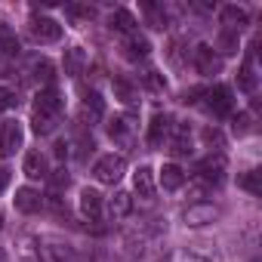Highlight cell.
<instances>
[{
  "label": "cell",
  "mask_w": 262,
  "mask_h": 262,
  "mask_svg": "<svg viewBox=\"0 0 262 262\" xmlns=\"http://www.w3.org/2000/svg\"><path fill=\"white\" fill-rule=\"evenodd\" d=\"M19 40H16V34L13 31H7V28H0V53H7V56H19Z\"/></svg>",
  "instance_id": "4316f807"
},
{
  "label": "cell",
  "mask_w": 262,
  "mask_h": 262,
  "mask_svg": "<svg viewBox=\"0 0 262 262\" xmlns=\"http://www.w3.org/2000/svg\"><path fill=\"white\" fill-rule=\"evenodd\" d=\"M237 185H241V188H247L250 194H259V191H262V185H259V173H256V170L244 173V176L237 179Z\"/></svg>",
  "instance_id": "f546056e"
},
{
  "label": "cell",
  "mask_w": 262,
  "mask_h": 262,
  "mask_svg": "<svg viewBox=\"0 0 262 262\" xmlns=\"http://www.w3.org/2000/svg\"><path fill=\"white\" fill-rule=\"evenodd\" d=\"M170 123H173V117L170 114H155L151 117V123H148V145H164L167 142V136H170Z\"/></svg>",
  "instance_id": "52a82bcc"
},
{
  "label": "cell",
  "mask_w": 262,
  "mask_h": 262,
  "mask_svg": "<svg viewBox=\"0 0 262 262\" xmlns=\"http://www.w3.org/2000/svg\"><path fill=\"white\" fill-rule=\"evenodd\" d=\"M53 185H56V188L68 185V173H65V170H56V176H53Z\"/></svg>",
  "instance_id": "8d00e7d4"
},
{
  "label": "cell",
  "mask_w": 262,
  "mask_h": 262,
  "mask_svg": "<svg viewBox=\"0 0 262 262\" xmlns=\"http://www.w3.org/2000/svg\"><path fill=\"white\" fill-rule=\"evenodd\" d=\"M133 185H136V191H139L142 198H151V194H155V170H151V167H139Z\"/></svg>",
  "instance_id": "ffe728a7"
},
{
  "label": "cell",
  "mask_w": 262,
  "mask_h": 262,
  "mask_svg": "<svg viewBox=\"0 0 262 262\" xmlns=\"http://www.w3.org/2000/svg\"><path fill=\"white\" fill-rule=\"evenodd\" d=\"M207 108L216 114V117H228L231 108H234V99H231V90L228 86H213L207 93Z\"/></svg>",
  "instance_id": "3957f363"
},
{
  "label": "cell",
  "mask_w": 262,
  "mask_h": 262,
  "mask_svg": "<svg viewBox=\"0 0 262 262\" xmlns=\"http://www.w3.org/2000/svg\"><path fill=\"white\" fill-rule=\"evenodd\" d=\"M182 185H185L182 167H179V164H164V167H161V188H164V191H176V188H182Z\"/></svg>",
  "instance_id": "5bb4252c"
},
{
  "label": "cell",
  "mask_w": 262,
  "mask_h": 262,
  "mask_svg": "<svg viewBox=\"0 0 262 262\" xmlns=\"http://www.w3.org/2000/svg\"><path fill=\"white\" fill-rule=\"evenodd\" d=\"M244 133H250V114L234 117V136H244Z\"/></svg>",
  "instance_id": "d590c367"
},
{
  "label": "cell",
  "mask_w": 262,
  "mask_h": 262,
  "mask_svg": "<svg viewBox=\"0 0 262 262\" xmlns=\"http://www.w3.org/2000/svg\"><path fill=\"white\" fill-rule=\"evenodd\" d=\"M111 28H114V31H123V34H133V31H136V19H133V13L114 10V13H111Z\"/></svg>",
  "instance_id": "7402d4cb"
},
{
  "label": "cell",
  "mask_w": 262,
  "mask_h": 262,
  "mask_svg": "<svg viewBox=\"0 0 262 262\" xmlns=\"http://www.w3.org/2000/svg\"><path fill=\"white\" fill-rule=\"evenodd\" d=\"M0 262H7V253H4V250H0Z\"/></svg>",
  "instance_id": "f35d334b"
},
{
  "label": "cell",
  "mask_w": 262,
  "mask_h": 262,
  "mask_svg": "<svg viewBox=\"0 0 262 262\" xmlns=\"http://www.w3.org/2000/svg\"><path fill=\"white\" fill-rule=\"evenodd\" d=\"M31 74H34V80H40V83H53V77H56V68H53V62L50 59H34L31 62Z\"/></svg>",
  "instance_id": "603a6c76"
},
{
  "label": "cell",
  "mask_w": 262,
  "mask_h": 262,
  "mask_svg": "<svg viewBox=\"0 0 262 262\" xmlns=\"http://www.w3.org/2000/svg\"><path fill=\"white\" fill-rule=\"evenodd\" d=\"M83 114H90V120H99V117L105 114V102H102L99 93H86V99H83Z\"/></svg>",
  "instance_id": "cb8c5ba5"
},
{
  "label": "cell",
  "mask_w": 262,
  "mask_h": 262,
  "mask_svg": "<svg viewBox=\"0 0 262 262\" xmlns=\"http://www.w3.org/2000/svg\"><path fill=\"white\" fill-rule=\"evenodd\" d=\"M68 155V142H56V158H65Z\"/></svg>",
  "instance_id": "74e56055"
},
{
  "label": "cell",
  "mask_w": 262,
  "mask_h": 262,
  "mask_svg": "<svg viewBox=\"0 0 262 262\" xmlns=\"http://www.w3.org/2000/svg\"><path fill=\"white\" fill-rule=\"evenodd\" d=\"M22 148V126L19 120H4L0 123V158H10Z\"/></svg>",
  "instance_id": "7a4b0ae2"
},
{
  "label": "cell",
  "mask_w": 262,
  "mask_h": 262,
  "mask_svg": "<svg viewBox=\"0 0 262 262\" xmlns=\"http://www.w3.org/2000/svg\"><path fill=\"white\" fill-rule=\"evenodd\" d=\"M216 216H219V210L213 207V204H191L188 210H185V225H191V228H201V225H210V222H216Z\"/></svg>",
  "instance_id": "8992f818"
},
{
  "label": "cell",
  "mask_w": 262,
  "mask_h": 262,
  "mask_svg": "<svg viewBox=\"0 0 262 262\" xmlns=\"http://www.w3.org/2000/svg\"><path fill=\"white\" fill-rule=\"evenodd\" d=\"M126 126H129V123H126L123 117H114V120L108 123V136H111L114 142H120V145H126V142H129V133H126Z\"/></svg>",
  "instance_id": "484cf974"
},
{
  "label": "cell",
  "mask_w": 262,
  "mask_h": 262,
  "mask_svg": "<svg viewBox=\"0 0 262 262\" xmlns=\"http://www.w3.org/2000/svg\"><path fill=\"white\" fill-rule=\"evenodd\" d=\"M40 207H43L40 191H34V188H16V210L19 213H37Z\"/></svg>",
  "instance_id": "8fae6325"
},
{
  "label": "cell",
  "mask_w": 262,
  "mask_h": 262,
  "mask_svg": "<svg viewBox=\"0 0 262 262\" xmlns=\"http://www.w3.org/2000/svg\"><path fill=\"white\" fill-rule=\"evenodd\" d=\"M65 13H68V16H74V19H86V22L96 16V13H93V7H80V4H68V7H65Z\"/></svg>",
  "instance_id": "d6a6232c"
},
{
  "label": "cell",
  "mask_w": 262,
  "mask_h": 262,
  "mask_svg": "<svg viewBox=\"0 0 262 262\" xmlns=\"http://www.w3.org/2000/svg\"><path fill=\"white\" fill-rule=\"evenodd\" d=\"M108 213H111V219H123V216H129V213H133V198H129L126 191H117V194L108 201Z\"/></svg>",
  "instance_id": "ac0fdd59"
},
{
  "label": "cell",
  "mask_w": 262,
  "mask_h": 262,
  "mask_svg": "<svg viewBox=\"0 0 262 262\" xmlns=\"http://www.w3.org/2000/svg\"><path fill=\"white\" fill-rule=\"evenodd\" d=\"M62 65H65V74H68V77H80L83 68H86V53H83L80 47H71V50H65Z\"/></svg>",
  "instance_id": "4fadbf2b"
},
{
  "label": "cell",
  "mask_w": 262,
  "mask_h": 262,
  "mask_svg": "<svg viewBox=\"0 0 262 262\" xmlns=\"http://www.w3.org/2000/svg\"><path fill=\"white\" fill-rule=\"evenodd\" d=\"M0 228H4V216H0Z\"/></svg>",
  "instance_id": "60d3db41"
},
{
  "label": "cell",
  "mask_w": 262,
  "mask_h": 262,
  "mask_svg": "<svg viewBox=\"0 0 262 262\" xmlns=\"http://www.w3.org/2000/svg\"><path fill=\"white\" fill-rule=\"evenodd\" d=\"M191 151H194V148H191V133H188V126H179L176 136L170 139V155L185 158V155H191Z\"/></svg>",
  "instance_id": "d6986e66"
},
{
  "label": "cell",
  "mask_w": 262,
  "mask_h": 262,
  "mask_svg": "<svg viewBox=\"0 0 262 262\" xmlns=\"http://www.w3.org/2000/svg\"><path fill=\"white\" fill-rule=\"evenodd\" d=\"M256 59H253V53L247 56V62L241 65V71H237V86L244 90V93H256V83H259V77H256Z\"/></svg>",
  "instance_id": "2e32d148"
},
{
  "label": "cell",
  "mask_w": 262,
  "mask_h": 262,
  "mask_svg": "<svg viewBox=\"0 0 262 262\" xmlns=\"http://www.w3.org/2000/svg\"><path fill=\"white\" fill-rule=\"evenodd\" d=\"M31 126H34V133H37V136H50L53 129L59 126V114L34 108V114H31Z\"/></svg>",
  "instance_id": "7c38bea8"
},
{
  "label": "cell",
  "mask_w": 262,
  "mask_h": 262,
  "mask_svg": "<svg viewBox=\"0 0 262 262\" xmlns=\"http://www.w3.org/2000/svg\"><path fill=\"white\" fill-rule=\"evenodd\" d=\"M80 213L90 219V222H99L102 219V194L96 188H83L80 191Z\"/></svg>",
  "instance_id": "9c48e42d"
},
{
  "label": "cell",
  "mask_w": 262,
  "mask_h": 262,
  "mask_svg": "<svg viewBox=\"0 0 262 262\" xmlns=\"http://www.w3.org/2000/svg\"><path fill=\"white\" fill-rule=\"evenodd\" d=\"M31 37L37 43H56V40H62V25L53 22V19H34L31 22Z\"/></svg>",
  "instance_id": "5b68a950"
},
{
  "label": "cell",
  "mask_w": 262,
  "mask_h": 262,
  "mask_svg": "<svg viewBox=\"0 0 262 262\" xmlns=\"http://www.w3.org/2000/svg\"><path fill=\"white\" fill-rule=\"evenodd\" d=\"M34 108H40V111H53V114H62V96H59V90H53V86L40 90L37 99H34Z\"/></svg>",
  "instance_id": "e0dca14e"
},
{
  "label": "cell",
  "mask_w": 262,
  "mask_h": 262,
  "mask_svg": "<svg viewBox=\"0 0 262 262\" xmlns=\"http://www.w3.org/2000/svg\"><path fill=\"white\" fill-rule=\"evenodd\" d=\"M4 182H7V176H0V188H4Z\"/></svg>",
  "instance_id": "ab89813d"
},
{
  "label": "cell",
  "mask_w": 262,
  "mask_h": 262,
  "mask_svg": "<svg viewBox=\"0 0 262 262\" xmlns=\"http://www.w3.org/2000/svg\"><path fill=\"white\" fill-rule=\"evenodd\" d=\"M19 253H22V259H28V262H40V259H43L40 244H37L34 237H22V241H19Z\"/></svg>",
  "instance_id": "d4e9b609"
},
{
  "label": "cell",
  "mask_w": 262,
  "mask_h": 262,
  "mask_svg": "<svg viewBox=\"0 0 262 262\" xmlns=\"http://www.w3.org/2000/svg\"><path fill=\"white\" fill-rule=\"evenodd\" d=\"M22 170H25L28 179H47V176H50V173H47V158H43L40 151H28Z\"/></svg>",
  "instance_id": "9a60e30c"
},
{
  "label": "cell",
  "mask_w": 262,
  "mask_h": 262,
  "mask_svg": "<svg viewBox=\"0 0 262 262\" xmlns=\"http://www.w3.org/2000/svg\"><path fill=\"white\" fill-rule=\"evenodd\" d=\"M173 262H210V259H204V256H198V253H191V250H179V253L173 256Z\"/></svg>",
  "instance_id": "e575fe53"
},
{
  "label": "cell",
  "mask_w": 262,
  "mask_h": 262,
  "mask_svg": "<svg viewBox=\"0 0 262 262\" xmlns=\"http://www.w3.org/2000/svg\"><path fill=\"white\" fill-rule=\"evenodd\" d=\"M123 170H126V161H123L120 155H105V158H99V161L93 164V176H96V182H102V185L120 182Z\"/></svg>",
  "instance_id": "6da1fadb"
},
{
  "label": "cell",
  "mask_w": 262,
  "mask_h": 262,
  "mask_svg": "<svg viewBox=\"0 0 262 262\" xmlns=\"http://www.w3.org/2000/svg\"><path fill=\"white\" fill-rule=\"evenodd\" d=\"M194 68H198L201 74H219V71H222V59L216 56L213 47L201 43V47H194Z\"/></svg>",
  "instance_id": "277c9868"
},
{
  "label": "cell",
  "mask_w": 262,
  "mask_h": 262,
  "mask_svg": "<svg viewBox=\"0 0 262 262\" xmlns=\"http://www.w3.org/2000/svg\"><path fill=\"white\" fill-rule=\"evenodd\" d=\"M213 50H216V56L222 53V56H231V53H237V31H219V37H216V43H213Z\"/></svg>",
  "instance_id": "44dd1931"
},
{
  "label": "cell",
  "mask_w": 262,
  "mask_h": 262,
  "mask_svg": "<svg viewBox=\"0 0 262 262\" xmlns=\"http://www.w3.org/2000/svg\"><path fill=\"white\" fill-rule=\"evenodd\" d=\"M19 105V96H16V90H10V86H0V111H10V108H16Z\"/></svg>",
  "instance_id": "1f68e13d"
},
{
  "label": "cell",
  "mask_w": 262,
  "mask_h": 262,
  "mask_svg": "<svg viewBox=\"0 0 262 262\" xmlns=\"http://www.w3.org/2000/svg\"><path fill=\"white\" fill-rule=\"evenodd\" d=\"M222 170H225V158H222V155H216V158L210 155L207 161H201V164H198V179H201V182H207V185H210V179H213V182H219Z\"/></svg>",
  "instance_id": "30bf717a"
},
{
  "label": "cell",
  "mask_w": 262,
  "mask_h": 262,
  "mask_svg": "<svg viewBox=\"0 0 262 262\" xmlns=\"http://www.w3.org/2000/svg\"><path fill=\"white\" fill-rule=\"evenodd\" d=\"M114 96H117L120 102H126V105H133V102H136V90L129 86L126 80H114Z\"/></svg>",
  "instance_id": "f1b7e54d"
},
{
  "label": "cell",
  "mask_w": 262,
  "mask_h": 262,
  "mask_svg": "<svg viewBox=\"0 0 262 262\" xmlns=\"http://www.w3.org/2000/svg\"><path fill=\"white\" fill-rule=\"evenodd\" d=\"M145 86H148L151 93H164V90H167V80H164L161 71H145Z\"/></svg>",
  "instance_id": "4dcf8cb0"
},
{
  "label": "cell",
  "mask_w": 262,
  "mask_h": 262,
  "mask_svg": "<svg viewBox=\"0 0 262 262\" xmlns=\"http://www.w3.org/2000/svg\"><path fill=\"white\" fill-rule=\"evenodd\" d=\"M201 136H204V142L207 145H216V148H222V133L216 126H207V129H201Z\"/></svg>",
  "instance_id": "836d02e7"
},
{
  "label": "cell",
  "mask_w": 262,
  "mask_h": 262,
  "mask_svg": "<svg viewBox=\"0 0 262 262\" xmlns=\"http://www.w3.org/2000/svg\"><path fill=\"white\" fill-rule=\"evenodd\" d=\"M247 10L244 7H237V4H228V7H222L219 10V22H222V28L225 31H237V28H244L247 25Z\"/></svg>",
  "instance_id": "ba28073f"
},
{
  "label": "cell",
  "mask_w": 262,
  "mask_h": 262,
  "mask_svg": "<svg viewBox=\"0 0 262 262\" xmlns=\"http://www.w3.org/2000/svg\"><path fill=\"white\" fill-rule=\"evenodd\" d=\"M148 53H151V43H148L145 37L129 34V56H133V59H145Z\"/></svg>",
  "instance_id": "83f0119b"
}]
</instances>
